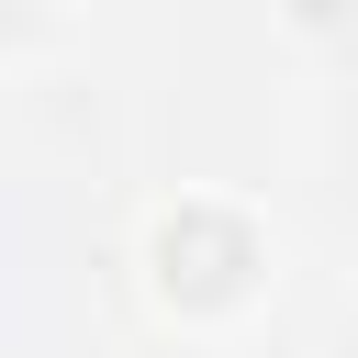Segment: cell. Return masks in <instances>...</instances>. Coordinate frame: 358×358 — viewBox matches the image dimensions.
<instances>
[{"label": "cell", "mask_w": 358, "mask_h": 358, "mask_svg": "<svg viewBox=\"0 0 358 358\" xmlns=\"http://www.w3.org/2000/svg\"><path fill=\"white\" fill-rule=\"evenodd\" d=\"M157 291L179 302V313H224V302H246L257 291V268H268V246H257V224L246 213H224V201H179L168 224H157Z\"/></svg>", "instance_id": "1"}]
</instances>
